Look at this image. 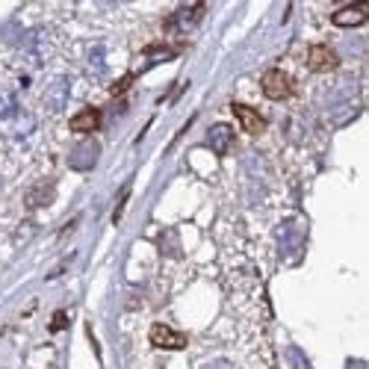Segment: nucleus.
Instances as JSON below:
<instances>
[{
	"label": "nucleus",
	"mask_w": 369,
	"mask_h": 369,
	"mask_svg": "<svg viewBox=\"0 0 369 369\" xmlns=\"http://www.w3.org/2000/svg\"><path fill=\"white\" fill-rule=\"evenodd\" d=\"M307 65L310 71H334L340 65V56L328 45H314L307 51Z\"/></svg>",
	"instance_id": "obj_3"
},
{
	"label": "nucleus",
	"mask_w": 369,
	"mask_h": 369,
	"mask_svg": "<svg viewBox=\"0 0 369 369\" xmlns=\"http://www.w3.org/2000/svg\"><path fill=\"white\" fill-rule=\"evenodd\" d=\"M151 343L157 346V349H183L187 346V337H183L180 331L175 328H168V325H154L151 328Z\"/></svg>",
	"instance_id": "obj_5"
},
{
	"label": "nucleus",
	"mask_w": 369,
	"mask_h": 369,
	"mask_svg": "<svg viewBox=\"0 0 369 369\" xmlns=\"http://www.w3.org/2000/svg\"><path fill=\"white\" fill-rule=\"evenodd\" d=\"M98 124H101V109L86 107L71 119V130L74 133H92V130H98Z\"/></svg>",
	"instance_id": "obj_6"
},
{
	"label": "nucleus",
	"mask_w": 369,
	"mask_h": 369,
	"mask_svg": "<svg viewBox=\"0 0 369 369\" xmlns=\"http://www.w3.org/2000/svg\"><path fill=\"white\" fill-rule=\"evenodd\" d=\"M369 4H349V6H343V9H337L334 15H331V21L337 24V27H361L363 21H366V15H369V9H366Z\"/></svg>",
	"instance_id": "obj_4"
},
{
	"label": "nucleus",
	"mask_w": 369,
	"mask_h": 369,
	"mask_svg": "<svg viewBox=\"0 0 369 369\" xmlns=\"http://www.w3.org/2000/svg\"><path fill=\"white\" fill-rule=\"evenodd\" d=\"M234 109V116H236V121H239V127H243L246 133H251V136H260L263 130H266V119L260 116L254 107H246V104H234L231 107Z\"/></svg>",
	"instance_id": "obj_2"
},
{
	"label": "nucleus",
	"mask_w": 369,
	"mask_h": 369,
	"mask_svg": "<svg viewBox=\"0 0 369 369\" xmlns=\"http://www.w3.org/2000/svg\"><path fill=\"white\" fill-rule=\"evenodd\" d=\"M260 89L266 98H272V101H287V98L295 95V83L287 71L281 68H269L266 74L260 77Z\"/></svg>",
	"instance_id": "obj_1"
}]
</instances>
